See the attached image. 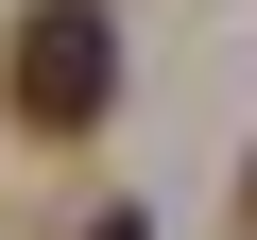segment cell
Here are the masks:
<instances>
[{
	"label": "cell",
	"mask_w": 257,
	"mask_h": 240,
	"mask_svg": "<svg viewBox=\"0 0 257 240\" xmlns=\"http://www.w3.org/2000/svg\"><path fill=\"white\" fill-rule=\"evenodd\" d=\"M69 240H138V206H103V223H69Z\"/></svg>",
	"instance_id": "obj_2"
},
{
	"label": "cell",
	"mask_w": 257,
	"mask_h": 240,
	"mask_svg": "<svg viewBox=\"0 0 257 240\" xmlns=\"http://www.w3.org/2000/svg\"><path fill=\"white\" fill-rule=\"evenodd\" d=\"M0 103H18V138H103V103H120V18H103V0H35V18L0 35Z\"/></svg>",
	"instance_id": "obj_1"
},
{
	"label": "cell",
	"mask_w": 257,
	"mask_h": 240,
	"mask_svg": "<svg viewBox=\"0 0 257 240\" xmlns=\"http://www.w3.org/2000/svg\"><path fill=\"white\" fill-rule=\"evenodd\" d=\"M240 240H257V155H240Z\"/></svg>",
	"instance_id": "obj_3"
}]
</instances>
